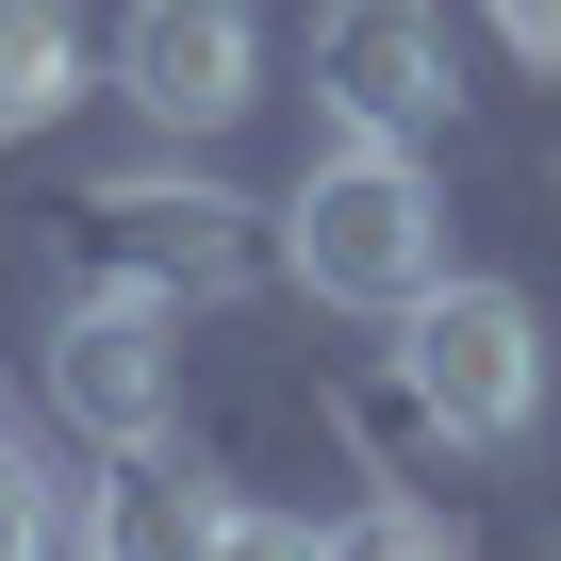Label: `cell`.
I'll use <instances>...</instances> for the list:
<instances>
[{
    "label": "cell",
    "instance_id": "6da1fadb",
    "mask_svg": "<svg viewBox=\"0 0 561 561\" xmlns=\"http://www.w3.org/2000/svg\"><path fill=\"white\" fill-rule=\"evenodd\" d=\"M280 280L331 298V314H413L430 280H446V198H430V165L380 149V133H331V149L298 165V198H280Z\"/></svg>",
    "mask_w": 561,
    "mask_h": 561
},
{
    "label": "cell",
    "instance_id": "7a4b0ae2",
    "mask_svg": "<svg viewBox=\"0 0 561 561\" xmlns=\"http://www.w3.org/2000/svg\"><path fill=\"white\" fill-rule=\"evenodd\" d=\"M397 380H413V413L446 446H528L545 430V314L512 280H430L397 314Z\"/></svg>",
    "mask_w": 561,
    "mask_h": 561
},
{
    "label": "cell",
    "instance_id": "3957f363",
    "mask_svg": "<svg viewBox=\"0 0 561 561\" xmlns=\"http://www.w3.org/2000/svg\"><path fill=\"white\" fill-rule=\"evenodd\" d=\"M83 248H100V280H149V298H182V314L248 298V264H264L248 198H231V182H182V165H116V182H83Z\"/></svg>",
    "mask_w": 561,
    "mask_h": 561
},
{
    "label": "cell",
    "instance_id": "277c9868",
    "mask_svg": "<svg viewBox=\"0 0 561 561\" xmlns=\"http://www.w3.org/2000/svg\"><path fill=\"white\" fill-rule=\"evenodd\" d=\"M50 413L100 430V446H149L182 413V298H149V280H83V298L50 314Z\"/></svg>",
    "mask_w": 561,
    "mask_h": 561
},
{
    "label": "cell",
    "instance_id": "5b68a950",
    "mask_svg": "<svg viewBox=\"0 0 561 561\" xmlns=\"http://www.w3.org/2000/svg\"><path fill=\"white\" fill-rule=\"evenodd\" d=\"M446 100H462V67H446L430 0H314V116L331 133L413 149V133H446Z\"/></svg>",
    "mask_w": 561,
    "mask_h": 561
},
{
    "label": "cell",
    "instance_id": "8992f818",
    "mask_svg": "<svg viewBox=\"0 0 561 561\" xmlns=\"http://www.w3.org/2000/svg\"><path fill=\"white\" fill-rule=\"evenodd\" d=\"M116 100L149 133H231L264 100V18L248 0H133L116 18Z\"/></svg>",
    "mask_w": 561,
    "mask_h": 561
},
{
    "label": "cell",
    "instance_id": "52a82bcc",
    "mask_svg": "<svg viewBox=\"0 0 561 561\" xmlns=\"http://www.w3.org/2000/svg\"><path fill=\"white\" fill-rule=\"evenodd\" d=\"M215 528H231V495L198 479V446H116L100 462V495H83V561H215Z\"/></svg>",
    "mask_w": 561,
    "mask_h": 561
},
{
    "label": "cell",
    "instance_id": "ba28073f",
    "mask_svg": "<svg viewBox=\"0 0 561 561\" xmlns=\"http://www.w3.org/2000/svg\"><path fill=\"white\" fill-rule=\"evenodd\" d=\"M83 100V18L67 0H0V133H50Z\"/></svg>",
    "mask_w": 561,
    "mask_h": 561
},
{
    "label": "cell",
    "instance_id": "9c48e42d",
    "mask_svg": "<svg viewBox=\"0 0 561 561\" xmlns=\"http://www.w3.org/2000/svg\"><path fill=\"white\" fill-rule=\"evenodd\" d=\"M314 561H462V528H446L430 495H364V512H347Z\"/></svg>",
    "mask_w": 561,
    "mask_h": 561
},
{
    "label": "cell",
    "instance_id": "30bf717a",
    "mask_svg": "<svg viewBox=\"0 0 561 561\" xmlns=\"http://www.w3.org/2000/svg\"><path fill=\"white\" fill-rule=\"evenodd\" d=\"M0 561H50V495H34L18 446H0Z\"/></svg>",
    "mask_w": 561,
    "mask_h": 561
},
{
    "label": "cell",
    "instance_id": "8fae6325",
    "mask_svg": "<svg viewBox=\"0 0 561 561\" xmlns=\"http://www.w3.org/2000/svg\"><path fill=\"white\" fill-rule=\"evenodd\" d=\"M215 561H314V528H280V512H231V528H215Z\"/></svg>",
    "mask_w": 561,
    "mask_h": 561
},
{
    "label": "cell",
    "instance_id": "7c38bea8",
    "mask_svg": "<svg viewBox=\"0 0 561 561\" xmlns=\"http://www.w3.org/2000/svg\"><path fill=\"white\" fill-rule=\"evenodd\" d=\"M495 34H512L528 67H561V0H495Z\"/></svg>",
    "mask_w": 561,
    "mask_h": 561
}]
</instances>
